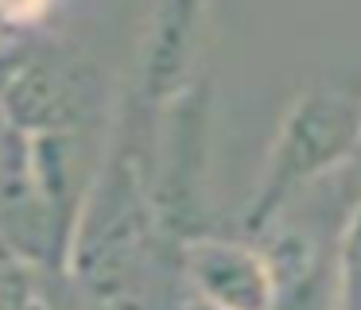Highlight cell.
<instances>
[{"label": "cell", "mask_w": 361, "mask_h": 310, "mask_svg": "<svg viewBox=\"0 0 361 310\" xmlns=\"http://www.w3.org/2000/svg\"><path fill=\"white\" fill-rule=\"evenodd\" d=\"M47 8L51 0H0V27H32Z\"/></svg>", "instance_id": "8"}, {"label": "cell", "mask_w": 361, "mask_h": 310, "mask_svg": "<svg viewBox=\"0 0 361 310\" xmlns=\"http://www.w3.org/2000/svg\"><path fill=\"white\" fill-rule=\"evenodd\" d=\"M0 310H59V306L47 279L35 268L20 264V268L0 271Z\"/></svg>", "instance_id": "6"}, {"label": "cell", "mask_w": 361, "mask_h": 310, "mask_svg": "<svg viewBox=\"0 0 361 310\" xmlns=\"http://www.w3.org/2000/svg\"><path fill=\"white\" fill-rule=\"evenodd\" d=\"M357 144H361V108L350 97L314 89L303 101H295L291 113L283 116L272 151H268L264 175H260L257 198H252L249 209V225H264L291 198V190L326 175Z\"/></svg>", "instance_id": "1"}, {"label": "cell", "mask_w": 361, "mask_h": 310, "mask_svg": "<svg viewBox=\"0 0 361 310\" xmlns=\"http://www.w3.org/2000/svg\"><path fill=\"white\" fill-rule=\"evenodd\" d=\"M202 140L206 128L198 120V101L183 97L175 128L167 136V155H164V182H159V213L167 221H187L198 198V175H202Z\"/></svg>", "instance_id": "5"}, {"label": "cell", "mask_w": 361, "mask_h": 310, "mask_svg": "<svg viewBox=\"0 0 361 310\" xmlns=\"http://www.w3.org/2000/svg\"><path fill=\"white\" fill-rule=\"evenodd\" d=\"M0 105L8 124L24 136L74 132L82 108L90 105V85L86 74L63 58L12 62L0 89Z\"/></svg>", "instance_id": "2"}, {"label": "cell", "mask_w": 361, "mask_h": 310, "mask_svg": "<svg viewBox=\"0 0 361 310\" xmlns=\"http://www.w3.org/2000/svg\"><path fill=\"white\" fill-rule=\"evenodd\" d=\"M342 279H345V291L361 302V213L353 217L342 244Z\"/></svg>", "instance_id": "7"}, {"label": "cell", "mask_w": 361, "mask_h": 310, "mask_svg": "<svg viewBox=\"0 0 361 310\" xmlns=\"http://www.w3.org/2000/svg\"><path fill=\"white\" fill-rule=\"evenodd\" d=\"M187 279L195 299L214 310H272L276 275L268 252L233 240H190L187 244Z\"/></svg>", "instance_id": "3"}, {"label": "cell", "mask_w": 361, "mask_h": 310, "mask_svg": "<svg viewBox=\"0 0 361 310\" xmlns=\"http://www.w3.org/2000/svg\"><path fill=\"white\" fill-rule=\"evenodd\" d=\"M187 310H214V306H206V302H198V299H195V302H190Z\"/></svg>", "instance_id": "9"}, {"label": "cell", "mask_w": 361, "mask_h": 310, "mask_svg": "<svg viewBox=\"0 0 361 310\" xmlns=\"http://www.w3.org/2000/svg\"><path fill=\"white\" fill-rule=\"evenodd\" d=\"M198 43V0H164L152 16L140 51V93L148 101H171L183 93Z\"/></svg>", "instance_id": "4"}]
</instances>
